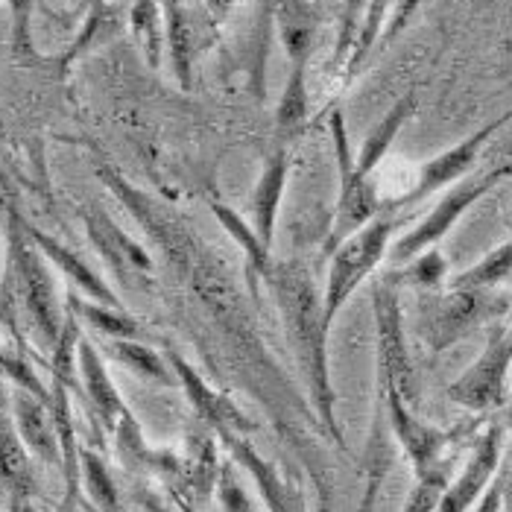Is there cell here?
Instances as JSON below:
<instances>
[{"instance_id":"obj_37","label":"cell","mask_w":512,"mask_h":512,"mask_svg":"<svg viewBox=\"0 0 512 512\" xmlns=\"http://www.w3.org/2000/svg\"><path fill=\"white\" fill-rule=\"evenodd\" d=\"M422 6V0H398V6H395L393 12V21H390V27H387V36L384 39H395L404 27H407V21L413 18V12Z\"/></svg>"},{"instance_id":"obj_32","label":"cell","mask_w":512,"mask_h":512,"mask_svg":"<svg viewBox=\"0 0 512 512\" xmlns=\"http://www.w3.org/2000/svg\"><path fill=\"white\" fill-rule=\"evenodd\" d=\"M448 480H451V463H445V466H439V469H434V472L428 474H416V483H413V489H410V495H407L401 512L439 510V498H442Z\"/></svg>"},{"instance_id":"obj_30","label":"cell","mask_w":512,"mask_h":512,"mask_svg":"<svg viewBox=\"0 0 512 512\" xmlns=\"http://www.w3.org/2000/svg\"><path fill=\"white\" fill-rule=\"evenodd\" d=\"M512 273V237L486 252L474 267L463 270L448 287H466V290H495Z\"/></svg>"},{"instance_id":"obj_14","label":"cell","mask_w":512,"mask_h":512,"mask_svg":"<svg viewBox=\"0 0 512 512\" xmlns=\"http://www.w3.org/2000/svg\"><path fill=\"white\" fill-rule=\"evenodd\" d=\"M164 357H167V363H170V369L176 375V384L185 387V393L191 398V404H194V410L199 413V419H205V425L214 434L252 436L258 431V425L237 407L235 398H229V395H223L220 390H214L176 349H167Z\"/></svg>"},{"instance_id":"obj_3","label":"cell","mask_w":512,"mask_h":512,"mask_svg":"<svg viewBox=\"0 0 512 512\" xmlns=\"http://www.w3.org/2000/svg\"><path fill=\"white\" fill-rule=\"evenodd\" d=\"M0 205H3V229H6L0 319L18 334V314H24L39 346L50 355L65 325V305L59 299L47 258L27 235V217L9 199L3 179H0Z\"/></svg>"},{"instance_id":"obj_4","label":"cell","mask_w":512,"mask_h":512,"mask_svg":"<svg viewBox=\"0 0 512 512\" xmlns=\"http://www.w3.org/2000/svg\"><path fill=\"white\" fill-rule=\"evenodd\" d=\"M416 305H419L416 334L434 355L448 352L477 328L498 322L512 308L510 299L495 290H466V287H448L445 293L439 290L419 293Z\"/></svg>"},{"instance_id":"obj_17","label":"cell","mask_w":512,"mask_h":512,"mask_svg":"<svg viewBox=\"0 0 512 512\" xmlns=\"http://www.w3.org/2000/svg\"><path fill=\"white\" fill-rule=\"evenodd\" d=\"M77 372L79 384H82V398L88 401L91 416L97 419V428L106 434H115L118 422L129 407L123 404L118 387H115V381L103 363V355L85 337H79L77 343Z\"/></svg>"},{"instance_id":"obj_7","label":"cell","mask_w":512,"mask_h":512,"mask_svg":"<svg viewBox=\"0 0 512 512\" xmlns=\"http://www.w3.org/2000/svg\"><path fill=\"white\" fill-rule=\"evenodd\" d=\"M512 369V328L492 322L486 346L472 366L448 384L445 395L469 413H492L507 404V381Z\"/></svg>"},{"instance_id":"obj_41","label":"cell","mask_w":512,"mask_h":512,"mask_svg":"<svg viewBox=\"0 0 512 512\" xmlns=\"http://www.w3.org/2000/svg\"><path fill=\"white\" fill-rule=\"evenodd\" d=\"M138 501H141V507H144L147 512H167L161 504H158L156 498H153V495H147V492H141V495H138Z\"/></svg>"},{"instance_id":"obj_18","label":"cell","mask_w":512,"mask_h":512,"mask_svg":"<svg viewBox=\"0 0 512 512\" xmlns=\"http://www.w3.org/2000/svg\"><path fill=\"white\" fill-rule=\"evenodd\" d=\"M287 176H290V147H278L276 144V150L264 158L261 176L255 182V191H252V229H255V235L267 252H273Z\"/></svg>"},{"instance_id":"obj_49","label":"cell","mask_w":512,"mask_h":512,"mask_svg":"<svg viewBox=\"0 0 512 512\" xmlns=\"http://www.w3.org/2000/svg\"><path fill=\"white\" fill-rule=\"evenodd\" d=\"M510 436H512V428H510Z\"/></svg>"},{"instance_id":"obj_40","label":"cell","mask_w":512,"mask_h":512,"mask_svg":"<svg viewBox=\"0 0 512 512\" xmlns=\"http://www.w3.org/2000/svg\"><path fill=\"white\" fill-rule=\"evenodd\" d=\"M50 512H85L82 510V495H79V492H65L62 501H59Z\"/></svg>"},{"instance_id":"obj_31","label":"cell","mask_w":512,"mask_h":512,"mask_svg":"<svg viewBox=\"0 0 512 512\" xmlns=\"http://www.w3.org/2000/svg\"><path fill=\"white\" fill-rule=\"evenodd\" d=\"M390 276H393L398 287L407 284V287H416L419 293H428V290H439L442 287V281L448 276V264H445L442 252L434 246V249L422 252L419 258L401 264V270H395Z\"/></svg>"},{"instance_id":"obj_25","label":"cell","mask_w":512,"mask_h":512,"mask_svg":"<svg viewBox=\"0 0 512 512\" xmlns=\"http://www.w3.org/2000/svg\"><path fill=\"white\" fill-rule=\"evenodd\" d=\"M308 118V65H290L281 100L276 106L278 147H290Z\"/></svg>"},{"instance_id":"obj_11","label":"cell","mask_w":512,"mask_h":512,"mask_svg":"<svg viewBox=\"0 0 512 512\" xmlns=\"http://www.w3.org/2000/svg\"><path fill=\"white\" fill-rule=\"evenodd\" d=\"M217 439L223 442V448L229 451L232 463H237L243 472L252 477L264 507L270 512H311L308 501L302 495V489L296 486V480L290 474H284L278 469L270 457H264L249 436L240 434H217Z\"/></svg>"},{"instance_id":"obj_13","label":"cell","mask_w":512,"mask_h":512,"mask_svg":"<svg viewBox=\"0 0 512 512\" xmlns=\"http://www.w3.org/2000/svg\"><path fill=\"white\" fill-rule=\"evenodd\" d=\"M501 451H504V425L495 422L489 425L480 439L474 442L472 454L466 460V466L454 480H448L442 498H439V510L436 512H469L483 498V492L492 486L498 466H501Z\"/></svg>"},{"instance_id":"obj_43","label":"cell","mask_w":512,"mask_h":512,"mask_svg":"<svg viewBox=\"0 0 512 512\" xmlns=\"http://www.w3.org/2000/svg\"><path fill=\"white\" fill-rule=\"evenodd\" d=\"M504 504L507 512H512V480H504Z\"/></svg>"},{"instance_id":"obj_46","label":"cell","mask_w":512,"mask_h":512,"mask_svg":"<svg viewBox=\"0 0 512 512\" xmlns=\"http://www.w3.org/2000/svg\"><path fill=\"white\" fill-rule=\"evenodd\" d=\"M6 512H33V504H27V507H18V510H6Z\"/></svg>"},{"instance_id":"obj_39","label":"cell","mask_w":512,"mask_h":512,"mask_svg":"<svg viewBox=\"0 0 512 512\" xmlns=\"http://www.w3.org/2000/svg\"><path fill=\"white\" fill-rule=\"evenodd\" d=\"M237 6V0H205V15L214 27H220L223 21H229L232 9Z\"/></svg>"},{"instance_id":"obj_5","label":"cell","mask_w":512,"mask_h":512,"mask_svg":"<svg viewBox=\"0 0 512 512\" xmlns=\"http://www.w3.org/2000/svg\"><path fill=\"white\" fill-rule=\"evenodd\" d=\"M393 232V217H375L372 223H366L363 229H357L355 235L340 240L331 249V264H328L325 293H322V311H325L328 325H334V319L349 305L357 287L384 261Z\"/></svg>"},{"instance_id":"obj_12","label":"cell","mask_w":512,"mask_h":512,"mask_svg":"<svg viewBox=\"0 0 512 512\" xmlns=\"http://www.w3.org/2000/svg\"><path fill=\"white\" fill-rule=\"evenodd\" d=\"M82 226H85V235L91 240V246L100 252V258L109 264L112 276L118 278L120 284L147 281L156 273L153 255L138 240L126 235L106 211H100V208L82 211Z\"/></svg>"},{"instance_id":"obj_38","label":"cell","mask_w":512,"mask_h":512,"mask_svg":"<svg viewBox=\"0 0 512 512\" xmlns=\"http://www.w3.org/2000/svg\"><path fill=\"white\" fill-rule=\"evenodd\" d=\"M474 512H504V480L492 483L483 498L474 504Z\"/></svg>"},{"instance_id":"obj_47","label":"cell","mask_w":512,"mask_h":512,"mask_svg":"<svg viewBox=\"0 0 512 512\" xmlns=\"http://www.w3.org/2000/svg\"><path fill=\"white\" fill-rule=\"evenodd\" d=\"M507 229H510V235H512V214L507 217Z\"/></svg>"},{"instance_id":"obj_36","label":"cell","mask_w":512,"mask_h":512,"mask_svg":"<svg viewBox=\"0 0 512 512\" xmlns=\"http://www.w3.org/2000/svg\"><path fill=\"white\" fill-rule=\"evenodd\" d=\"M366 3H369V0H346L343 15H340V36H337L334 62H340V59L352 50L357 30H360V21H363V12H366Z\"/></svg>"},{"instance_id":"obj_28","label":"cell","mask_w":512,"mask_h":512,"mask_svg":"<svg viewBox=\"0 0 512 512\" xmlns=\"http://www.w3.org/2000/svg\"><path fill=\"white\" fill-rule=\"evenodd\" d=\"M278 0H255V27H252V50H249V82L258 100L267 94V59L273 44V21H276Z\"/></svg>"},{"instance_id":"obj_22","label":"cell","mask_w":512,"mask_h":512,"mask_svg":"<svg viewBox=\"0 0 512 512\" xmlns=\"http://www.w3.org/2000/svg\"><path fill=\"white\" fill-rule=\"evenodd\" d=\"M395 454L390 445V425L384 416V404L378 398L375 404V419H372V434L366 439V486H363V501H360V512H375L381 486L387 480V474L393 472Z\"/></svg>"},{"instance_id":"obj_48","label":"cell","mask_w":512,"mask_h":512,"mask_svg":"<svg viewBox=\"0 0 512 512\" xmlns=\"http://www.w3.org/2000/svg\"><path fill=\"white\" fill-rule=\"evenodd\" d=\"M82 510H85V507H82ZM85 512H91V510H85Z\"/></svg>"},{"instance_id":"obj_23","label":"cell","mask_w":512,"mask_h":512,"mask_svg":"<svg viewBox=\"0 0 512 512\" xmlns=\"http://www.w3.org/2000/svg\"><path fill=\"white\" fill-rule=\"evenodd\" d=\"M79 489H85L82 507L91 512H126L118 483L100 451L79 445Z\"/></svg>"},{"instance_id":"obj_45","label":"cell","mask_w":512,"mask_h":512,"mask_svg":"<svg viewBox=\"0 0 512 512\" xmlns=\"http://www.w3.org/2000/svg\"><path fill=\"white\" fill-rule=\"evenodd\" d=\"M504 428H512V398L507 401V425Z\"/></svg>"},{"instance_id":"obj_26","label":"cell","mask_w":512,"mask_h":512,"mask_svg":"<svg viewBox=\"0 0 512 512\" xmlns=\"http://www.w3.org/2000/svg\"><path fill=\"white\" fill-rule=\"evenodd\" d=\"M65 308L77 316L79 322H85L88 328H94L97 334H103L106 340H141V325H138V319L123 314L120 308L97 305V302L79 296L77 290H68V293H65Z\"/></svg>"},{"instance_id":"obj_29","label":"cell","mask_w":512,"mask_h":512,"mask_svg":"<svg viewBox=\"0 0 512 512\" xmlns=\"http://www.w3.org/2000/svg\"><path fill=\"white\" fill-rule=\"evenodd\" d=\"M129 24H132V36L138 41L147 65L158 68L161 65V53L167 50V41H164V15H161L158 0H135L132 15H129Z\"/></svg>"},{"instance_id":"obj_33","label":"cell","mask_w":512,"mask_h":512,"mask_svg":"<svg viewBox=\"0 0 512 512\" xmlns=\"http://www.w3.org/2000/svg\"><path fill=\"white\" fill-rule=\"evenodd\" d=\"M0 378H3L6 384H12L15 390H27V393H33L36 398L50 401V387L41 384V378L36 375L33 363L21 355V352L0 349Z\"/></svg>"},{"instance_id":"obj_35","label":"cell","mask_w":512,"mask_h":512,"mask_svg":"<svg viewBox=\"0 0 512 512\" xmlns=\"http://www.w3.org/2000/svg\"><path fill=\"white\" fill-rule=\"evenodd\" d=\"M214 495H217L223 512H258V507L252 504V498H249V492H246L243 480L237 477L232 463H223V466H220Z\"/></svg>"},{"instance_id":"obj_27","label":"cell","mask_w":512,"mask_h":512,"mask_svg":"<svg viewBox=\"0 0 512 512\" xmlns=\"http://www.w3.org/2000/svg\"><path fill=\"white\" fill-rule=\"evenodd\" d=\"M106 352L112 360H118L120 366L132 369L138 378L158 384V387H179L176 384V375L167 363V357L150 349L147 343L141 340H109L106 343Z\"/></svg>"},{"instance_id":"obj_16","label":"cell","mask_w":512,"mask_h":512,"mask_svg":"<svg viewBox=\"0 0 512 512\" xmlns=\"http://www.w3.org/2000/svg\"><path fill=\"white\" fill-rule=\"evenodd\" d=\"M39 495V477L33 469V454L21 442L12 422V410L0 407V498L6 510L33 504Z\"/></svg>"},{"instance_id":"obj_19","label":"cell","mask_w":512,"mask_h":512,"mask_svg":"<svg viewBox=\"0 0 512 512\" xmlns=\"http://www.w3.org/2000/svg\"><path fill=\"white\" fill-rule=\"evenodd\" d=\"M9 410H12V422L15 431L21 436V442L27 445V451L44 463V466H62V454H59V439L53 428V416H50V404L44 398H36L27 390H15L9 398Z\"/></svg>"},{"instance_id":"obj_44","label":"cell","mask_w":512,"mask_h":512,"mask_svg":"<svg viewBox=\"0 0 512 512\" xmlns=\"http://www.w3.org/2000/svg\"><path fill=\"white\" fill-rule=\"evenodd\" d=\"M498 173H501V179L512 176V158H510V161H504V164H498Z\"/></svg>"},{"instance_id":"obj_10","label":"cell","mask_w":512,"mask_h":512,"mask_svg":"<svg viewBox=\"0 0 512 512\" xmlns=\"http://www.w3.org/2000/svg\"><path fill=\"white\" fill-rule=\"evenodd\" d=\"M378 398L384 404V416H387V425H390L395 445L404 451V457L410 460L413 472L428 474L439 469V466H445V463H451V457L445 451H448L454 436L439 431V428L428 425V422H422L416 416V407H410L381 378H378Z\"/></svg>"},{"instance_id":"obj_42","label":"cell","mask_w":512,"mask_h":512,"mask_svg":"<svg viewBox=\"0 0 512 512\" xmlns=\"http://www.w3.org/2000/svg\"><path fill=\"white\" fill-rule=\"evenodd\" d=\"M173 507L179 512H199L194 501H188V498H182V495H176V492H173Z\"/></svg>"},{"instance_id":"obj_20","label":"cell","mask_w":512,"mask_h":512,"mask_svg":"<svg viewBox=\"0 0 512 512\" xmlns=\"http://www.w3.org/2000/svg\"><path fill=\"white\" fill-rule=\"evenodd\" d=\"M27 235H30V240H33L36 246H39V252L47 258V264H53V267L65 276V281L71 284V290H77L79 296H85V299H91V302H97V305L120 308L118 293H115L103 278L97 276V273L79 258L74 249H68V246L59 243L56 237L41 232L39 226H33L30 220H27Z\"/></svg>"},{"instance_id":"obj_15","label":"cell","mask_w":512,"mask_h":512,"mask_svg":"<svg viewBox=\"0 0 512 512\" xmlns=\"http://www.w3.org/2000/svg\"><path fill=\"white\" fill-rule=\"evenodd\" d=\"M512 112L507 115H501L498 120H492V123H486L483 129H477L474 135H469L466 141H460V144H454V147H448L445 153H439L431 161H425L422 164V170H419V179H416V185L404 194V197L398 199L401 205L404 202H419V199H425L428 194H434L439 188H448V185H454V182H460V179H466L469 176V170L474 167V161L480 156V150L486 147V141L504 126V123H510Z\"/></svg>"},{"instance_id":"obj_34","label":"cell","mask_w":512,"mask_h":512,"mask_svg":"<svg viewBox=\"0 0 512 512\" xmlns=\"http://www.w3.org/2000/svg\"><path fill=\"white\" fill-rule=\"evenodd\" d=\"M387 6H390V0H369V3H366L363 21H360V30H357L355 44H352V59H349V71H352V74L360 68V62L369 56V50H372L375 39L381 36L384 18H387Z\"/></svg>"},{"instance_id":"obj_21","label":"cell","mask_w":512,"mask_h":512,"mask_svg":"<svg viewBox=\"0 0 512 512\" xmlns=\"http://www.w3.org/2000/svg\"><path fill=\"white\" fill-rule=\"evenodd\" d=\"M276 36L290 59V65H308L319 36V9L308 0H278Z\"/></svg>"},{"instance_id":"obj_9","label":"cell","mask_w":512,"mask_h":512,"mask_svg":"<svg viewBox=\"0 0 512 512\" xmlns=\"http://www.w3.org/2000/svg\"><path fill=\"white\" fill-rule=\"evenodd\" d=\"M498 182H501L498 167L483 170V173H477V176H469V179L454 182V188L436 202L434 211H431L413 232H407V235H401L395 240L393 249H390L395 264H407V261L419 258L422 252L434 249L436 243L460 223V217L472 208L474 202L480 197H486Z\"/></svg>"},{"instance_id":"obj_6","label":"cell","mask_w":512,"mask_h":512,"mask_svg":"<svg viewBox=\"0 0 512 512\" xmlns=\"http://www.w3.org/2000/svg\"><path fill=\"white\" fill-rule=\"evenodd\" d=\"M372 314L378 337V378L390 384L410 407L419 404V375L407 349L404 311L393 276H381L372 284Z\"/></svg>"},{"instance_id":"obj_2","label":"cell","mask_w":512,"mask_h":512,"mask_svg":"<svg viewBox=\"0 0 512 512\" xmlns=\"http://www.w3.org/2000/svg\"><path fill=\"white\" fill-rule=\"evenodd\" d=\"M264 290L276 302L281 331L302 381V395L308 398L322 434L334 445L346 448V436L337 422V393L331 384V360H328L331 325L322 311V296L316 290L311 270L299 258L273 261L264 276Z\"/></svg>"},{"instance_id":"obj_8","label":"cell","mask_w":512,"mask_h":512,"mask_svg":"<svg viewBox=\"0 0 512 512\" xmlns=\"http://www.w3.org/2000/svg\"><path fill=\"white\" fill-rule=\"evenodd\" d=\"M331 126V141H334V158H337V173H340V194L334 205V220H331V232L325 246L334 249L340 240L355 235L357 229H363L366 223H372L378 217V191L372 185V179H363L355 170V156L349 147V135H346V120L343 112H331L328 118Z\"/></svg>"},{"instance_id":"obj_24","label":"cell","mask_w":512,"mask_h":512,"mask_svg":"<svg viewBox=\"0 0 512 512\" xmlns=\"http://www.w3.org/2000/svg\"><path fill=\"white\" fill-rule=\"evenodd\" d=\"M413 112H416V91H407L393 109L381 118V123L366 135V141H363V147H360V153L355 158V170L363 179H369L375 173V167L390 153V147H393V141L398 138L401 126L407 123V118Z\"/></svg>"},{"instance_id":"obj_1","label":"cell","mask_w":512,"mask_h":512,"mask_svg":"<svg viewBox=\"0 0 512 512\" xmlns=\"http://www.w3.org/2000/svg\"><path fill=\"white\" fill-rule=\"evenodd\" d=\"M94 173L109 188V194H115L120 205L141 223V229L156 240L158 249L167 255L170 267L185 278L202 314L217 325L223 343L229 346L232 369L240 372V381L267 407V413L276 416L281 436L293 442V448H302V463L311 472V457L302 442L308 439V428H319V422L308 398L299 395L296 384L278 366L273 352H267L261 328L249 311V305H258V302L240 290L235 276L194 235V229L182 217L173 214L170 205L135 188L109 161H97Z\"/></svg>"}]
</instances>
